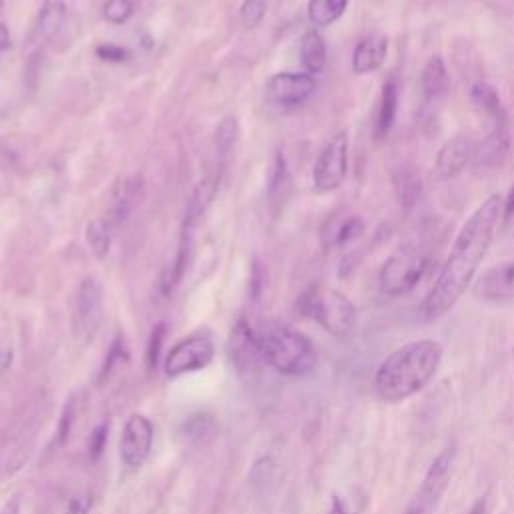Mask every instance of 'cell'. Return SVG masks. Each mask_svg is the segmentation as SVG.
Returning a JSON list of instances; mask_svg holds the SVG:
<instances>
[{"mask_svg": "<svg viewBox=\"0 0 514 514\" xmlns=\"http://www.w3.org/2000/svg\"><path fill=\"white\" fill-rule=\"evenodd\" d=\"M452 448H446L442 450L434 462L430 464L426 476H424V482L414 498V504L420 506L426 514L436 506L438 498L442 496V492L446 490L448 486V480H450V468H452Z\"/></svg>", "mask_w": 514, "mask_h": 514, "instance_id": "cell-12", "label": "cell"}, {"mask_svg": "<svg viewBox=\"0 0 514 514\" xmlns=\"http://www.w3.org/2000/svg\"><path fill=\"white\" fill-rule=\"evenodd\" d=\"M262 362L284 376H306L318 364L314 344L288 326H270L257 334Z\"/></svg>", "mask_w": 514, "mask_h": 514, "instance_id": "cell-3", "label": "cell"}, {"mask_svg": "<svg viewBox=\"0 0 514 514\" xmlns=\"http://www.w3.org/2000/svg\"><path fill=\"white\" fill-rule=\"evenodd\" d=\"M392 185H394V193H396V199L402 209L416 207L424 195L422 173L410 161H406L394 169Z\"/></svg>", "mask_w": 514, "mask_h": 514, "instance_id": "cell-14", "label": "cell"}, {"mask_svg": "<svg viewBox=\"0 0 514 514\" xmlns=\"http://www.w3.org/2000/svg\"><path fill=\"white\" fill-rule=\"evenodd\" d=\"M442 364V346L434 340L410 342L394 350L376 370L374 386L384 402L398 404L422 392Z\"/></svg>", "mask_w": 514, "mask_h": 514, "instance_id": "cell-2", "label": "cell"}, {"mask_svg": "<svg viewBox=\"0 0 514 514\" xmlns=\"http://www.w3.org/2000/svg\"><path fill=\"white\" fill-rule=\"evenodd\" d=\"M97 55H99V59L111 61V63H121V61L129 59V51L123 47H117V45H101V47H97Z\"/></svg>", "mask_w": 514, "mask_h": 514, "instance_id": "cell-38", "label": "cell"}, {"mask_svg": "<svg viewBox=\"0 0 514 514\" xmlns=\"http://www.w3.org/2000/svg\"><path fill=\"white\" fill-rule=\"evenodd\" d=\"M11 49V33L7 29V25L0 23V51Z\"/></svg>", "mask_w": 514, "mask_h": 514, "instance_id": "cell-43", "label": "cell"}, {"mask_svg": "<svg viewBox=\"0 0 514 514\" xmlns=\"http://www.w3.org/2000/svg\"><path fill=\"white\" fill-rule=\"evenodd\" d=\"M13 360H15V352L11 348H3L0 350V376L7 374L13 366Z\"/></svg>", "mask_w": 514, "mask_h": 514, "instance_id": "cell-40", "label": "cell"}, {"mask_svg": "<svg viewBox=\"0 0 514 514\" xmlns=\"http://www.w3.org/2000/svg\"><path fill=\"white\" fill-rule=\"evenodd\" d=\"M318 89V81L310 73H278L268 81L270 97L280 105H302Z\"/></svg>", "mask_w": 514, "mask_h": 514, "instance_id": "cell-11", "label": "cell"}, {"mask_svg": "<svg viewBox=\"0 0 514 514\" xmlns=\"http://www.w3.org/2000/svg\"><path fill=\"white\" fill-rule=\"evenodd\" d=\"M93 508V494L91 492H77L67 502L65 514H89Z\"/></svg>", "mask_w": 514, "mask_h": 514, "instance_id": "cell-36", "label": "cell"}, {"mask_svg": "<svg viewBox=\"0 0 514 514\" xmlns=\"http://www.w3.org/2000/svg\"><path fill=\"white\" fill-rule=\"evenodd\" d=\"M87 241L97 260H105L111 249V229L109 221L105 219H93L87 225Z\"/></svg>", "mask_w": 514, "mask_h": 514, "instance_id": "cell-26", "label": "cell"}, {"mask_svg": "<svg viewBox=\"0 0 514 514\" xmlns=\"http://www.w3.org/2000/svg\"><path fill=\"white\" fill-rule=\"evenodd\" d=\"M229 348H231L233 362L241 370L253 368L255 364H264L260 348H257V334L245 322H239L231 332Z\"/></svg>", "mask_w": 514, "mask_h": 514, "instance_id": "cell-16", "label": "cell"}, {"mask_svg": "<svg viewBox=\"0 0 514 514\" xmlns=\"http://www.w3.org/2000/svg\"><path fill=\"white\" fill-rule=\"evenodd\" d=\"M348 131H338L320 151L314 165V185L320 193L338 189L348 175Z\"/></svg>", "mask_w": 514, "mask_h": 514, "instance_id": "cell-6", "label": "cell"}, {"mask_svg": "<svg viewBox=\"0 0 514 514\" xmlns=\"http://www.w3.org/2000/svg\"><path fill=\"white\" fill-rule=\"evenodd\" d=\"M474 294L484 302H508L514 300V262L498 264L486 270L476 286Z\"/></svg>", "mask_w": 514, "mask_h": 514, "instance_id": "cell-13", "label": "cell"}, {"mask_svg": "<svg viewBox=\"0 0 514 514\" xmlns=\"http://www.w3.org/2000/svg\"><path fill=\"white\" fill-rule=\"evenodd\" d=\"M145 191V183L141 175H131L123 179L115 193H113V205H111V215L115 223H123L141 203Z\"/></svg>", "mask_w": 514, "mask_h": 514, "instance_id": "cell-17", "label": "cell"}, {"mask_svg": "<svg viewBox=\"0 0 514 514\" xmlns=\"http://www.w3.org/2000/svg\"><path fill=\"white\" fill-rule=\"evenodd\" d=\"M298 310L318 322L328 334L346 338L356 326V306L338 290L326 286H310L298 300Z\"/></svg>", "mask_w": 514, "mask_h": 514, "instance_id": "cell-4", "label": "cell"}, {"mask_svg": "<svg viewBox=\"0 0 514 514\" xmlns=\"http://www.w3.org/2000/svg\"><path fill=\"white\" fill-rule=\"evenodd\" d=\"M217 189H219V179H211V177L201 179L193 187L191 197H189L187 207H185V223H197V219L205 213V209L215 199Z\"/></svg>", "mask_w": 514, "mask_h": 514, "instance_id": "cell-23", "label": "cell"}, {"mask_svg": "<svg viewBox=\"0 0 514 514\" xmlns=\"http://www.w3.org/2000/svg\"><path fill=\"white\" fill-rule=\"evenodd\" d=\"M474 155H476V143L468 135H456L448 139L436 155L434 171L438 179L450 181L462 175L474 163Z\"/></svg>", "mask_w": 514, "mask_h": 514, "instance_id": "cell-10", "label": "cell"}, {"mask_svg": "<svg viewBox=\"0 0 514 514\" xmlns=\"http://www.w3.org/2000/svg\"><path fill=\"white\" fill-rule=\"evenodd\" d=\"M428 268V251L416 243H404L384 262L380 270V290L392 298L410 294L422 282Z\"/></svg>", "mask_w": 514, "mask_h": 514, "instance_id": "cell-5", "label": "cell"}, {"mask_svg": "<svg viewBox=\"0 0 514 514\" xmlns=\"http://www.w3.org/2000/svg\"><path fill=\"white\" fill-rule=\"evenodd\" d=\"M0 514H19V502L13 500L11 504H7L3 510H0Z\"/></svg>", "mask_w": 514, "mask_h": 514, "instance_id": "cell-44", "label": "cell"}, {"mask_svg": "<svg viewBox=\"0 0 514 514\" xmlns=\"http://www.w3.org/2000/svg\"><path fill=\"white\" fill-rule=\"evenodd\" d=\"M237 139V119L235 117H225L219 127H217V133H215V143H217V151L221 157H225L233 143Z\"/></svg>", "mask_w": 514, "mask_h": 514, "instance_id": "cell-31", "label": "cell"}, {"mask_svg": "<svg viewBox=\"0 0 514 514\" xmlns=\"http://www.w3.org/2000/svg\"><path fill=\"white\" fill-rule=\"evenodd\" d=\"M163 340H165V326L159 324V326L153 330L151 340H149V348H147V366H149V370H155V366H157V362H159Z\"/></svg>", "mask_w": 514, "mask_h": 514, "instance_id": "cell-35", "label": "cell"}, {"mask_svg": "<svg viewBox=\"0 0 514 514\" xmlns=\"http://www.w3.org/2000/svg\"><path fill=\"white\" fill-rule=\"evenodd\" d=\"M272 472H274V460L270 456H264L257 460L249 472V482L253 488L266 484L270 478H272Z\"/></svg>", "mask_w": 514, "mask_h": 514, "instance_id": "cell-34", "label": "cell"}, {"mask_svg": "<svg viewBox=\"0 0 514 514\" xmlns=\"http://www.w3.org/2000/svg\"><path fill=\"white\" fill-rule=\"evenodd\" d=\"M107 432H109V426L107 424H99L93 434H91V440H89V452H91V458H99L101 452L105 450L107 446Z\"/></svg>", "mask_w": 514, "mask_h": 514, "instance_id": "cell-37", "label": "cell"}, {"mask_svg": "<svg viewBox=\"0 0 514 514\" xmlns=\"http://www.w3.org/2000/svg\"><path fill=\"white\" fill-rule=\"evenodd\" d=\"M468 514H490V506H488V496L478 498L472 508L468 510Z\"/></svg>", "mask_w": 514, "mask_h": 514, "instance_id": "cell-42", "label": "cell"}, {"mask_svg": "<svg viewBox=\"0 0 514 514\" xmlns=\"http://www.w3.org/2000/svg\"><path fill=\"white\" fill-rule=\"evenodd\" d=\"M398 105H400V85L394 77H390L382 87V95L378 103L376 129H374V135L378 141H384L390 135L398 115Z\"/></svg>", "mask_w": 514, "mask_h": 514, "instance_id": "cell-18", "label": "cell"}, {"mask_svg": "<svg viewBox=\"0 0 514 514\" xmlns=\"http://www.w3.org/2000/svg\"><path fill=\"white\" fill-rule=\"evenodd\" d=\"M290 185V177H288V169H286V161L284 157L278 153L276 155V163H274V171H272V179H270V195L274 201L286 199V189Z\"/></svg>", "mask_w": 514, "mask_h": 514, "instance_id": "cell-29", "label": "cell"}, {"mask_svg": "<svg viewBox=\"0 0 514 514\" xmlns=\"http://www.w3.org/2000/svg\"><path fill=\"white\" fill-rule=\"evenodd\" d=\"M350 5V0H310L308 17L316 27H330L340 21Z\"/></svg>", "mask_w": 514, "mask_h": 514, "instance_id": "cell-25", "label": "cell"}, {"mask_svg": "<svg viewBox=\"0 0 514 514\" xmlns=\"http://www.w3.org/2000/svg\"><path fill=\"white\" fill-rule=\"evenodd\" d=\"M65 17H67V7L63 0H51L39 15V21L35 27V39L37 41L53 39L61 29V25L65 23Z\"/></svg>", "mask_w": 514, "mask_h": 514, "instance_id": "cell-24", "label": "cell"}, {"mask_svg": "<svg viewBox=\"0 0 514 514\" xmlns=\"http://www.w3.org/2000/svg\"><path fill=\"white\" fill-rule=\"evenodd\" d=\"M388 49H390V41L384 35H370L366 39H362L356 49H354V57H352V69L356 75H370L376 73L386 57H388Z\"/></svg>", "mask_w": 514, "mask_h": 514, "instance_id": "cell-15", "label": "cell"}, {"mask_svg": "<svg viewBox=\"0 0 514 514\" xmlns=\"http://www.w3.org/2000/svg\"><path fill=\"white\" fill-rule=\"evenodd\" d=\"M123 360H127V348H125L123 336H117V340L113 342V346H111V350L107 354V360L103 364L101 378H107L119 364H123Z\"/></svg>", "mask_w": 514, "mask_h": 514, "instance_id": "cell-33", "label": "cell"}, {"mask_svg": "<svg viewBox=\"0 0 514 514\" xmlns=\"http://www.w3.org/2000/svg\"><path fill=\"white\" fill-rule=\"evenodd\" d=\"M213 344L207 336H191L177 346L165 358V374L169 378H177L189 372H197L209 366L213 360Z\"/></svg>", "mask_w": 514, "mask_h": 514, "instance_id": "cell-8", "label": "cell"}, {"mask_svg": "<svg viewBox=\"0 0 514 514\" xmlns=\"http://www.w3.org/2000/svg\"><path fill=\"white\" fill-rule=\"evenodd\" d=\"M508 145L510 139L506 133V125L494 127V131L480 145H476L474 163H478L480 167H496L504 159Z\"/></svg>", "mask_w": 514, "mask_h": 514, "instance_id": "cell-21", "label": "cell"}, {"mask_svg": "<svg viewBox=\"0 0 514 514\" xmlns=\"http://www.w3.org/2000/svg\"><path fill=\"white\" fill-rule=\"evenodd\" d=\"M3 7H5V0H0V13H3Z\"/></svg>", "mask_w": 514, "mask_h": 514, "instance_id": "cell-46", "label": "cell"}, {"mask_svg": "<svg viewBox=\"0 0 514 514\" xmlns=\"http://www.w3.org/2000/svg\"><path fill=\"white\" fill-rule=\"evenodd\" d=\"M103 318V286L97 278L89 276L81 282L75 300V332L85 342L97 334Z\"/></svg>", "mask_w": 514, "mask_h": 514, "instance_id": "cell-7", "label": "cell"}, {"mask_svg": "<svg viewBox=\"0 0 514 514\" xmlns=\"http://www.w3.org/2000/svg\"><path fill=\"white\" fill-rule=\"evenodd\" d=\"M470 101H472L482 113H486V115L494 121V127L506 125V113H504L500 95H498V91H496L490 83H486V81H476V83L470 87Z\"/></svg>", "mask_w": 514, "mask_h": 514, "instance_id": "cell-20", "label": "cell"}, {"mask_svg": "<svg viewBox=\"0 0 514 514\" xmlns=\"http://www.w3.org/2000/svg\"><path fill=\"white\" fill-rule=\"evenodd\" d=\"M502 205L504 199L494 193L486 197L462 225L446 264L442 266L432 290L418 308V318L424 324L444 318L472 284L496 235V227L502 217Z\"/></svg>", "mask_w": 514, "mask_h": 514, "instance_id": "cell-1", "label": "cell"}, {"mask_svg": "<svg viewBox=\"0 0 514 514\" xmlns=\"http://www.w3.org/2000/svg\"><path fill=\"white\" fill-rule=\"evenodd\" d=\"M420 85L426 101H438L444 97L450 89V75L446 69V63L440 55H432L420 75Z\"/></svg>", "mask_w": 514, "mask_h": 514, "instance_id": "cell-19", "label": "cell"}, {"mask_svg": "<svg viewBox=\"0 0 514 514\" xmlns=\"http://www.w3.org/2000/svg\"><path fill=\"white\" fill-rule=\"evenodd\" d=\"M404 514H426V512H424V510H422V508H420V506H416V504H414V502H412V504H410V506H408V510H406V512H404Z\"/></svg>", "mask_w": 514, "mask_h": 514, "instance_id": "cell-45", "label": "cell"}, {"mask_svg": "<svg viewBox=\"0 0 514 514\" xmlns=\"http://www.w3.org/2000/svg\"><path fill=\"white\" fill-rule=\"evenodd\" d=\"M73 418H75V400H69L67 408L63 410V418H61V424H59V436H57V442L63 444L73 428Z\"/></svg>", "mask_w": 514, "mask_h": 514, "instance_id": "cell-39", "label": "cell"}, {"mask_svg": "<svg viewBox=\"0 0 514 514\" xmlns=\"http://www.w3.org/2000/svg\"><path fill=\"white\" fill-rule=\"evenodd\" d=\"M217 432L215 420L209 414H197L191 416L185 424H183V436L193 442V444H205L209 442Z\"/></svg>", "mask_w": 514, "mask_h": 514, "instance_id": "cell-27", "label": "cell"}, {"mask_svg": "<svg viewBox=\"0 0 514 514\" xmlns=\"http://www.w3.org/2000/svg\"><path fill=\"white\" fill-rule=\"evenodd\" d=\"M153 446V424L147 416L143 414H133L123 428L121 434V460L129 468H139Z\"/></svg>", "mask_w": 514, "mask_h": 514, "instance_id": "cell-9", "label": "cell"}, {"mask_svg": "<svg viewBox=\"0 0 514 514\" xmlns=\"http://www.w3.org/2000/svg\"><path fill=\"white\" fill-rule=\"evenodd\" d=\"M364 231H366L364 219L358 217V215H350V217H346L344 221H340V225L334 229V233H332V245H338V247L348 245L350 241L362 237Z\"/></svg>", "mask_w": 514, "mask_h": 514, "instance_id": "cell-28", "label": "cell"}, {"mask_svg": "<svg viewBox=\"0 0 514 514\" xmlns=\"http://www.w3.org/2000/svg\"><path fill=\"white\" fill-rule=\"evenodd\" d=\"M300 61L310 75L322 73L328 61V49L318 31H308L300 43Z\"/></svg>", "mask_w": 514, "mask_h": 514, "instance_id": "cell-22", "label": "cell"}, {"mask_svg": "<svg viewBox=\"0 0 514 514\" xmlns=\"http://www.w3.org/2000/svg\"><path fill=\"white\" fill-rule=\"evenodd\" d=\"M512 215H514V185H512V189L508 191V195H506V199H504V205H502V217L508 221Z\"/></svg>", "mask_w": 514, "mask_h": 514, "instance_id": "cell-41", "label": "cell"}, {"mask_svg": "<svg viewBox=\"0 0 514 514\" xmlns=\"http://www.w3.org/2000/svg\"><path fill=\"white\" fill-rule=\"evenodd\" d=\"M103 17L111 25H125L133 17L131 0H107L103 5Z\"/></svg>", "mask_w": 514, "mask_h": 514, "instance_id": "cell-30", "label": "cell"}, {"mask_svg": "<svg viewBox=\"0 0 514 514\" xmlns=\"http://www.w3.org/2000/svg\"><path fill=\"white\" fill-rule=\"evenodd\" d=\"M266 17V0H245L239 11V19L245 29H255L262 25Z\"/></svg>", "mask_w": 514, "mask_h": 514, "instance_id": "cell-32", "label": "cell"}]
</instances>
